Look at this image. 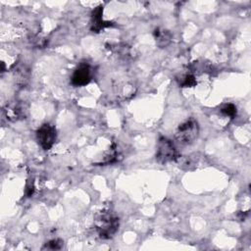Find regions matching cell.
I'll use <instances>...</instances> for the list:
<instances>
[{"instance_id": "1", "label": "cell", "mask_w": 251, "mask_h": 251, "mask_svg": "<svg viewBox=\"0 0 251 251\" xmlns=\"http://www.w3.org/2000/svg\"><path fill=\"white\" fill-rule=\"evenodd\" d=\"M95 227L101 238L109 239L119 229V218L110 212H101L95 218Z\"/></svg>"}, {"instance_id": "2", "label": "cell", "mask_w": 251, "mask_h": 251, "mask_svg": "<svg viewBox=\"0 0 251 251\" xmlns=\"http://www.w3.org/2000/svg\"><path fill=\"white\" fill-rule=\"evenodd\" d=\"M198 135V122L193 118H188L177 126L175 138L180 145H189L192 144L197 139Z\"/></svg>"}, {"instance_id": "3", "label": "cell", "mask_w": 251, "mask_h": 251, "mask_svg": "<svg viewBox=\"0 0 251 251\" xmlns=\"http://www.w3.org/2000/svg\"><path fill=\"white\" fill-rule=\"evenodd\" d=\"M178 156L176 147L175 143L167 138L160 137L157 143V151H156V159L158 162L162 164H166L169 162L175 161Z\"/></svg>"}, {"instance_id": "4", "label": "cell", "mask_w": 251, "mask_h": 251, "mask_svg": "<svg viewBox=\"0 0 251 251\" xmlns=\"http://www.w3.org/2000/svg\"><path fill=\"white\" fill-rule=\"evenodd\" d=\"M36 139L42 149H51L57 139V132L55 126L50 124L42 125L36 131Z\"/></svg>"}, {"instance_id": "5", "label": "cell", "mask_w": 251, "mask_h": 251, "mask_svg": "<svg viewBox=\"0 0 251 251\" xmlns=\"http://www.w3.org/2000/svg\"><path fill=\"white\" fill-rule=\"evenodd\" d=\"M91 77L92 73L90 66L86 63H81L74 71L71 77V82L74 86H84L90 82Z\"/></svg>"}, {"instance_id": "6", "label": "cell", "mask_w": 251, "mask_h": 251, "mask_svg": "<svg viewBox=\"0 0 251 251\" xmlns=\"http://www.w3.org/2000/svg\"><path fill=\"white\" fill-rule=\"evenodd\" d=\"M102 16H103V7L102 6H98L92 11V13H91V30L98 32L101 29L112 25V23L104 21Z\"/></svg>"}, {"instance_id": "7", "label": "cell", "mask_w": 251, "mask_h": 251, "mask_svg": "<svg viewBox=\"0 0 251 251\" xmlns=\"http://www.w3.org/2000/svg\"><path fill=\"white\" fill-rule=\"evenodd\" d=\"M154 36H155V39H156V42L159 46L161 47H164V46H167L170 41H171V33L168 31V30H161L160 28H156L155 31H154Z\"/></svg>"}, {"instance_id": "8", "label": "cell", "mask_w": 251, "mask_h": 251, "mask_svg": "<svg viewBox=\"0 0 251 251\" xmlns=\"http://www.w3.org/2000/svg\"><path fill=\"white\" fill-rule=\"evenodd\" d=\"M197 84V81H196V78L193 75H185L181 81L179 82V85L181 87H193Z\"/></svg>"}, {"instance_id": "9", "label": "cell", "mask_w": 251, "mask_h": 251, "mask_svg": "<svg viewBox=\"0 0 251 251\" xmlns=\"http://www.w3.org/2000/svg\"><path fill=\"white\" fill-rule=\"evenodd\" d=\"M236 107L235 105L231 104V103H228V104H226L224 105L222 108H221V113L224 114L225 116H227V117H231L233 118L235 115H236Z\"/></svg>"}, {"instance_id": "10", "label": "cell", "mask_w": 251, "mask_h": 251, "mask_svg": "<svg viewBox=\"0 0 251 251\" xmlns=\"http://www.w3.org/2000/svg\"><path fill=\"white\" fill-rule=\"evenodd\" d=\"M62 247H63V240L58 238L52 239L45 244V248L52 249V250H58V249H61Z\"/></svg>"}, {"instance_id": "11", "label": "cell", "mask_w": 251, "mask_h": 251, "mask_svg": "<svg viewBox=\"0 0 251 251\" xmlns=\"http://www.w3.org/2000/svg\"><path fill=\"white\" fill-rule=\"evenodd\" d=\"M33 191H34V185H33V181L32 182H28L25 186V194L26 196H31L33 194Z\"/></svg>"}]
</instances>
